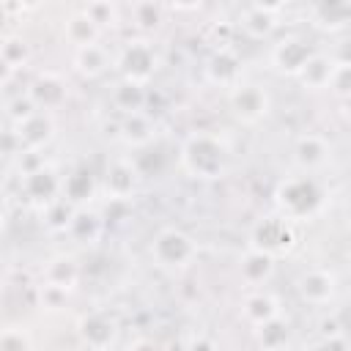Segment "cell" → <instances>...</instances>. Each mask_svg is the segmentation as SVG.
Listing matches in <instances>:
<instances>
[{
  "instance_id": "cell-11",
  "label": "cell",
  "mask_w": 351,
  "mask_h": 351,
  "mask_svg": "<svg viewBox=\"0 0 351 351\" xmlns=\"http://www.w3.org/2000/svg\"><path fill=\"white\" fill-rule=\"evenodd\" d=\"M77 332H80V340L90 348V351H107L112 343H115V335H118V326L115 321L101 313V310H93V313H85L77 324Z\"/></svg>"
},
{
  "instance_id": "cell-18",
  "label": "cell",
  "mask_w": 351,
  "mask_h": 351,
  "mask_svg": "<svg viewBox=\"0 0 351 351\" xmlns=\"http://www.w3.org/2000/svg\"><path fill=\"white\" fill-rule=\"evenodd\" d=\"M241 313H244V318L258 329V326H263V324L280 318V302H277L271 293H266V291H252V293L244 296Z\"/></svg>"
},
{
  "instance_id": "cell-13",
  "label": "cell",
  "mask_w": 351,
  "mask_h": 351,
  "mask_svg": "<svg viewBox=\"0 0 351 351\" xmlns=\"http://www.w3.org/2000/svg\"><path fill=\"white\" fill-rule=\"evenodd\" d=\"M27 96L33 99V104H36L41 112H52V110H58V107L66 101V96H69L66 80H63L60 74H55V71H41V74H36V80L27 85Z\"/></svg>"
},
{
  "instance_id": "cell-7",
  "label": "cell",
  "mask_w": 351,
  "mask_h": 351,
  "mask_svg": "<svg viewBox=\"0 0 351 351\" xmlns=\"http://www.w3.org/2000/svg\"><path fill=\"white\" fill-rule=\"evenodd\" d=\"M140 170H137V162L134 159H126V156H118L107 165L104 170V192H107V200H121V203H129L134 189H137V181H140Z\"/></svg>"
},
{
  "instance_id": "cell-34",
  "label": "cell",
  "mask_w": 351,
  "mask_h": 351,
  "mask_svg": "<svg viewBox=\"0 0 351 351\" xmlns=\"http://www.w3.org/2000/svg\"><path fill=\"white\" fill-rule=\"evenodd\" d=\"M329 90L337 99H351V66H335L332 80H329Z\"/></svg>"
},
{
  "instance_id": "cell-12",
  "label": "cell",
  "mask_w": 351,
  "mask_h": 351,
  "mask_svg": "<svg viewBox=\"0 0 351 351\" xmlns=\"http://www.w3.org/2000/svg\"><path fill=\"white\" fill-rule=\"evenodd\" d=\"M313 55L310 44L302 38V36H282L274 47H271V63L277 71L282 74H291V77H299L302 66L307 63V58Z\"/></svg>"
},
{
  "instance_id": "cell-23",
  "label": "cell",
  "mask_w": 351,
  "mask_h": 351,
  "mask_svg": "<svg viewBox=\"0 0 351 351\" xmlns=\"http://www.w3.org/2000/svg\"><path fill=\"white\" fill-rule=\"evenodd\" d=\"M239 271H241V280H244V282L261 285V282H266V280L271 277V271H274V258L266 255V252H261V250H252V247H250V250L244 252L241 263H239Z\"/></svg>"
},
{
  "instance_id": "cell-2",
  "label": "cell",
  "mask_w": 351,
  "mask_h": 351,
  "mask_svg": "<svg viewBox=\"0 0 351 351\" xmlns=\"http://www.w3.org/2000/svg\"><path fill=\"white\" fill-rule=\"evenodd\" d=\"M274 203L285 219H310L324 206V189L313 176H291L277 184Z\"/></svg>"
},
{
  "instance_id": "cell-28",
  "label": "cell",
  "mask_w": 351,
  "mask_h": 351,
  "mask_svg": "<svg viewBox=\"0 0 351 351\" xmlns=\"http://www.w3.org/2000/svg\"><path fill=\"white\" fill-rule=\"evenodd\" d=\"M74 214H77V208H74L69 200L58 197V200H52V203L44 208V225H47L49 230H69Z\"/></svg>"
},
{
  "instance_id": "cell-27",
  "label": "cell",
  "mask_w": 351,
  "mask_h": 351,
  "mask_svg": "<svg viewBox=\"0 0 351 351\" xmlns=\"http://www.w3.org/2000/svg\"><path fill=\"white\" fill-rule=\"evenodd\" d=\"M112 104L123 112V115H132V112H143V104H145V88L143 85H134V82H126L121 80L112 90Z\"/></svg>"
},
{
  "instance_id": "cell-29",
  "label": "cell",
  "mask_w": 351,
  "mask_h": 351,
  "mask_svg": "<svg viewBox=\"0 0 351 351\" xmlns=\"http://www.w3.org/2000/svg\"><path fill=\"white\" fill-rule=\"evenodd\" d=\"M255 332H258V340H261L263 351H280L285 346V340H288V326L282 324V318H274V321L258 326Z\"/></svg>"
},
{
  "instance_id": "cell-10",
  "label": "cell",
  "mask_w": 351,
  "mask_h": 351,
  "mask_svg": "<svg viewBox=\"0 0 351 351\" xmlns=\"http://www.w3.org/2000/svg\"><path fill=\"white\" fill-rule=\"evenodd\" d=\"M22 176H25L22 178V192L30 203L47 208L52 200H58L55 195H60V181L63 178H58V173L49 165H36L33 170H25Z\"/></svg>"
},
{
  "instance_id": "cell-20",
  "label": "cell",
  "mask_w": 351,
  "mask_h": 351,
  "mask_svg": "<svg viewBox=\"0 0 351 351\" xmlns=\"http://www.w3.org/2000/svg\"><path fill=\"white\" fill-rule=\"evenodd\" d=\"M332 71H335V60L324 52H313L299 71V82L310 90H321V88H329Z\"/></svg>"
},
{
  "instance_id": "cell-5",
  "label": "cell",
  "mask_w": 351,
  "mask_h": 351,
  "mask_svg": "<svg viewBox=\"0 0 351 351\" xmlns=\"http://www.w3.org/2000/svg\"><path fill=\"white\" fill-rule=\"evenodd\" d=\"M228 101H230L233 115L241 123H258L271 110V96L258 82H239V85H233L230 93H228Z\"/></svg>"
},
{
  "instance_id": "cell-26",
  "label": "cell",
  "mask_w": 351,
  "mask_h": 351,
  "mask_svg": "<svg viewBox=\"0 0 351 351\" xmlns=\"http://www.w3.org/2000/svg\"><path fill=\"white\" fill-rule=\"evenodd\" d=\"M101 228H104V219L96 211L77 208V214H74V219L69 225V233H71V239H77L82 244H93L101 236Z\"/></svg>"
},
{
  "instance_id": "cell-3",
  "label": "cell",
  "mask_w": 351,
  "mask_h": 351,
  "mask_svg": "<svg viewBox=\"0 0 351 351\" xmlns=\"http://www.w3.org/2000/svg\"><path fill=\"white\" fill-rule=\"evenodd\" d=\"M195 258H197V241L178 228H162L151 239V261L159 269L181 271L189 263H195Z\"/></svg>"
},
{
  "instance_id": "cell-1",
  "label": "cell",
  "mask_w": 351,
  "mask_h": 351,
  "mask_svg": "<svg viewBox=\"0 0 351 351\" xmlns=\"http://www.w3.org/2000/svg\"><path fill=\"white\" fill-rule=\"evenodd\" d=\"M228 159H230V151L225 140L211 132H192L178 151V162L184 173L200 181L222 178L228 170Z\"/></svg>"
},
{
  "instance_id": "cell-30",
  "label": "cell",
  "mask_w": 351,
  "mask_h": 351,
  "mask_svg": "<svg viewBox=\"0 0 351 351\" xmlns=\"http://www.w3.org/2000/svg\"><path fill=\"white\" fill-rule=\"evenodd\" d=\"M0 351H33V337L22 324H8L0 332Z\"/></svg>"
},
{
  "instance_id": "cell-9",
  "label": "cell",
  "mask_w": 351,
  "mask_h": 351,
  "mask_svg": "<svg viewBox=\"0 0 351 351\" xmlns=\"http://www.w3.org/2000/svg\"><path fill=\"white\" fill-rule=\"evenodd\" d=\"M296 293L302 302H307L313 307H324L337 293V277L329 269H307L296 280Z\"/></svg>"
},
{
  "instance_id": "cell-37",
  "label": "cell",
  "mask_w": 351,
  "mask_h": 351,
  "mask_svg": "<svg viewBox=\"0 0 351 351\" xmlns=\"http://www.w3.org/2000/svg\"><path fill=\"white\" fill-rule=\"evenodd\" d=\"M186 351H217V346H214V340H211L208 335L197 332V335H192V337H189Z\"/></svg>"
},
{
  "instance_id": "cell-8",
  "label": "cell",
  "mask_w": 351,
  "mask_h": 351,
  "mask_svg": "<svg viewBox=\"0 0 351 351\" xmlns=\"http://www.w3.org/2000/svg\"><path fill=\"white\" fill-rule=\"evenodd\" d=\"M11 132L16 134V140L22 145V154H38L55 137V118H52V112H41L38 110L27 121L11 126Z\"/></svg>"
},
{
  "instance_id": "cell-39",
  "label": "cell",
  "mask_w": 351,
  "mask_h": 351,
  "mask_svg": "<svg viewBox=\"0 0 351 351\" xmlns=\"http://www.w3.org/2000/svg\"><path fill=\"white\" fill-rule=\"evenodd\" d=\"M343 118L351 123V99H346V101H343Z\"/></svg>"
},
{
  "instance_id": "cell-6",
  "label": "cell",
  "mask_w": 351,
  "mask_h": 351,
  "mask_svg": "<svg viewBox=\"0 0 351 351\" xmlns=\"http://www.w3.org/2000/svg\"><path fill=\"white\" fill-rule=\"evenodd\" d=\"M293 247V228H291V219L285 217H266L255 225L252 230V250H261L271 258L288 252Z\"/></svg>"
},
{
  "instance_id": "cell-35",
  "label": "cell",
  "mask_w": 351,
  "mask_h": 351,
  "mask_svg": "<svg viewBox=\"0 0 351 351\" xmlns=\"http://www.w3.org/2000/svg\"><path fill=\"white\" fill-rule=\"evenodd\" d=\"M313 351H351V343L346 340V335H329V337H321Z\"/></svg>"
},
{
  "instance_id": "cell-17",
  "label": "cell",
  "mask_w": 351,
  "mask_h": 351,
  "mask_svg": "<svg viewBox=\"0 0 351 351\" xmlns=\"http://www.w3.org/2000/svg\"><path fill=\"white\" fill-rule=\"evenodd\" d=\"M96 195V181L90 176V170H71L69 176H63L60 181V197L69 200L74 208H85V203Z\"/></svg>"
},
{
  "instance_id": "cell-16",
  "label": "cell",
  "mask_w": 351,
  "mask_h": 351,
  "mask_svg": "<svg viewBox=\"0 0 351 351\" xmlns=\"http://www.w3.org/2000/svg\"><path fill=\"white\" fill-rule=\"evenodd\" d=\"M63 36H66V41H69L74 49H82V47L99 44L101 27H99L82 8H77L74 14L66 16V22H63Z\"/></svg>"
},
{
  "instance_id": "cell-33",
  "label": "cell",
  "mask_w": 351,
  "mask_h": 351,
  "mask_svg": "<svg viewBox=\"0 0 351 351\" xmlns=\"http://www.w3.org/2000/svg\"><path fill=\"white\" fill-rule=\"evenodd\" d=\"M69 293H71V291H66V288L41 282V285H38V304H41L44 310H60V307H66Z\"/></svg>"
},
{
  "instance_id": "cell-21",
  "label": "cell",
  "mask_w": 351,
  "mask_h": 351,
  "mask_svg": "<svg viewBox=\"0 0 351 351\" xmlns=\"http://www.w3.org/2000/svg\"><path fill=\"white\" fill-rule=\"evenodd\" d=\"M0 58H3V69H5V80L14 74V71H22L30 60V47L22 36L16 33H5L3 41H0Z\"/></svg>"
},
{
  "instance_id": "cell-14",
  "label": "cell",
  "mask_w": 351,
  "mask_h": 351,
  "mask_svg": "<svg viewBox=\"0 0 351 351\" xmlns=\"http://www.w3.org/2000/svg\"><path fill=\"white\" fill-rule=\"evenodd\" d=\"M206 77L208 82L219 85V88H233L241 82V60L230 47H219L208 63H206Z\"/></svg>"
},
{
  "instance_id": "cell-24",
  "label": "cell",
  "mask_w": 351,
  "mask_h": 351,
  "mask_svg": "<svg viewBox=\"0 0 351 351\" xmlns=\"http://www.w3.org/2000/svg\"><path fill=\"white\" fill-rule=\"evenodd\" d=\"M121 140L132 148H143L154 140V123L145 112H132V115H123L121 121Z\"/></svg>"
},
{
  "instance_id": "cell-25",
  "label": "cell",
  "mask_w": 351,
  "mask_h": 351,
  "mask_svg": "<svg viewBox=\"0 0 351 351\" xmlns=\"http://www.w3.org/2000/svg\"><path fill=\"white\" fill-rule=\"evenodd\" d=\"M77 280H80V269H77L74 258H69V255L52 258L47 263V269H44V282H49V285H58V288L71 291L77 285Z\"/></svg>"
},
{
  "instance_id": "cell-32",
  "label": "cell",
  "mask_w": 351,
  "mask_h": 351,
  "mask_svg": "<svg viewBox=\"0 0 351 351\" xmlns=\"http://www.w3.org/2000/svg\"><path fill=\"white\" fill-rule=\"evenodd\" d=\"M132 16H134V25L140 30H154L162 22V8L154 5V3H134L132 5Z\"/></svg>"
},
{
  "instance_id": "cell-4",
  "label": "cell",
  "mask_w": 351,
  "mask_h": 351,
  "mask_svg": "<svg viewBox=\"0 0 351 351\" xmlns=\"http://www.w3.org/2000/svg\"><path fill=\"white\" fill-rule=\"evenodd\" d=\"M118 69H121V77L126 82H134V85H143L156 74L159 69V55L154 49L151 41L145 38H137V41H129L118 58Z\"/></svg>"
},
{
  "instance_id": "cell-15",
  "label": "cell",
  "mask_w": 351,
  "mask_h": 351,
  "mask_svg": "<svg viewBox=\"0 0 351 351\" xmlns=\"http://www.w3.org/2000/svg\"><path fill=\"white\" fill-rule=\"evenodd\" d=\"M329 154H332V148H329L326 137H321V134H315V132H304V134H299L296 143H293V162H296L304 173L324 167L326 159H329Z\"/></svg>"
},
{
  "instance_id": "cell-22",
  "label": "cell",
  "mask_w": 351,
  "mask_h": 351,
  "mask_svg": "<svg viewBox=\"0 0 351 351\" xmlns=\"http://www.w3.org/2000/svg\"><path fill=\"white\" fill-rule=\"evenodd\" d=\"M74 69L93 80V77H101L107 69H110V55H107V47L101 44H90V47H82V49H74Z\"/></svg>"
},
{
  "instance_id": "cell-19",
  "label": "cell",
  "mask_w": 351,
  "mask_h": 351,
  "mask_svg": "<svg viewBox=\"0 0 351 351\" xmlns=\"http://www.w3.org/2000/svg\"><path fill=\"white\" fill-rule=\"evenodd\" d=\"M280 11V5H250L244 8V14L239 16V27L250 36V38H263L271 33V27L277 25L274 22V14Z\"/></svg>"
},
{
  "instance_id": "cell-38",
  "label": "cell",
  "mask_w": 351,
  "mask_h": 351,
  "mask_svg": "<svg viewBox=\"0 0 351 351\" xmlns=\"http://www.w3.org/2000/svg\"><path fill=\"white\" fill-rule=\"evenodd\" d=\"M129 351H156V346H154L151 340H145V337H140V340H134V343L129 346Z\"/></svg>"
},
{
  "instance_id": "cell-31",
  "label": "cell",
  "mask_w": 351,
  "mask_h": 351,
  "mask_svg": "<svg viewBox=\"0 0 351 351\" xmlns=\"http://www.w3.org/2000/svg\"><path fill=\"white\" fill-rule=\"evenodd\" d=\"M101 30L104 27H115L118 22H121V11H118V5H112V3H88V5H80Z\"/></svg>"
},
{
  "instance_id": "cell-36",
  "label": "cell",
  "mask_w": 351,
  "mask_h": 351,
  "mask_svg": "<svg viewBox=\"0 0 351 351\" xmlns=\"http://www.w3.org/2000/svg\"><path fill=\"white\" fill-rule=\"evenodd\" d=\"M335 66H351V38H343L332 52Z\"/></svg>"
}]
</instances>
